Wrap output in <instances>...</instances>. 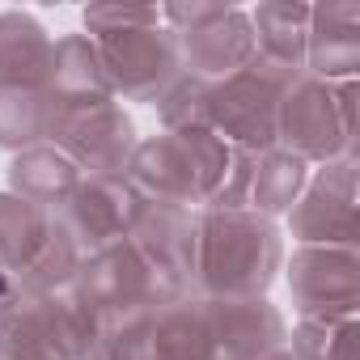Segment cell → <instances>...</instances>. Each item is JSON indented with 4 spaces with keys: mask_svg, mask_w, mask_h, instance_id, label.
Listing matches in <instances>:
<instances>
[{
    "mask_svg": "<svg viewBox=\"0 0 360 360\" xmlns=\"http://www.w3.org/2000/svg\"><path fill=\"white\" fill-rule=\"evenodd\" d=\"M280 267V233L250 208H208L200 217L195 288L217 301L263 297Z\"/></svg>",
    "mask_w": 360,
    "mask_h": 360,
    "instance_id": "1",
    "label": "cell"
},
{
    "mask_svg": "<svg viewBox=\"0 0 360 360\" xmlns=\"http://www.w3.org/2000/svg\"><path fill=\"white\" fill-rule=\"evenodd\" d=\"M356 81H318L301 72L276 106V148L297 161H335L352 153L356 131Z\"/></svg>",
    "mask_w": 360,
    "mask_h": 360,
    "instance_id": "2",
    "label": "cell"
},
{
    "mask_svg": "<svg viewBox=\"0 0 360 360\" xmlns=\"http://www.w3.org/2000/svg\"><path fill=\"white\" fill-rule=\"evenodd\" d=\"M301 72L305 68H288V64H271V60L255 56L242 72L212 85V94H208V131L221 136L225 144L242 148V153H255V157L271 153L276 148L280 94Z\"/></svg>",
    "mask_w": 360,
    "mask_h": 360,
    "instance_id": "3",
    "label": "cell"
},
{
    "mask_svg": "<svg viewBox=\"0 0 360 360\" xmlns=\"http://www.w3.org/2000/svg\"><path fill=\"white\" fill-rule=\"evenodd\" d=\"M98 56L106 64L115 98L131 102H157L178 77H183V60H178V39L165 22L153 26H131L115 34H98Z\"/></svg>",
    "mask_w": 360,
    "mask_h": 360,
    "instance_id": "4",
    "label": "cell"
},
{
    "mask_svg": "<svg viewBox=\"0 0 360 360\" xmlns=\"http://www.w3.org/2000/svg\"><path fill=\"white\" fill-rule=\"evenodd\" d=\"M144 200L131 191L123 174L115 178H81V187L56 208V225L77 250V259H94L119 242H127Z\"/></svg>",
    "mask_w": 360,
    "mask_h": 360,
    "instance_id": "5",
    "label": "cell"
},
{
    "mask_svg": "<svg viewBox=\"0 0 360 360\" xmlns=\"http://www.w3.org/2000/svg\"><path fill=\"white\" fill-rule=\"evenodd\" d=\"M51 144L81 174L115 178L127 169V161L136 153V127L119 102H102V106H85V110H64Z\"/></svg>",
    "mask_w": 360,
    "mask_h": 360,
    "instance_id": "6",
    "label": "cell"
},
{
    "mask_svg": "<svg viewBox=\"0 0 360 360\" xmlns=\"http://www.w3.org/2000/svg\"><path fill=\"white\" fill-rule=\"evenodd\" d=\"M297 309L314 322H352L356 314V250L352 246H301L288 267Z\"/></svg>",
    "mask_w": 360,
    "mask_h": 360,
    "instance_id": "7",
    "label": "cell"
},
{
    "mask_svg": "<svg viewBox=\"0 0 360 360\" xmlns=\"http://www.w3.org/2000/svg\"><path fill=\"white\" fill-rule=\"evenodd\" d=\"M178 60H183V72L208 85L229 81L233 72H242L255 60V30L246 9L238 5H221L212 18L178 30Z\"/></svg>",
    "mask_w": 360,
    "mask_h": 360,
    "instance_id": "8",
    "label": "cell"
},
{
    "mask_svg": "<svg viewBox=\"0 0 360 360\" xmlns=\"http://www.w3.org/2000/svg\"><path fill=\"white\" fill-rule=\"evenodd\" d=\"M292 233L305 246H352L356 238V178H352V157L326 161L322 174L309 183L305 200L292 204L288 217Z\"/></svg>",
    "mask_w": 360,
    "mask_h": 360,
    "instance_id": "9",
    "label": "cell"
},
{
    "mask_svg": "<svg viewBox=\"0 0 360 360\" xmlns=\"http://www.w3.org/2000/svg\"><path fill=\"white\" fill-rule=\"evenodd\" d=\"M360 68V9L356 5H309L305 72L318 81H356Z\"/></svg>",
    "mask_w": 360,
    "mask_h": 360,
    "instance_id": "10",
    "label": "cell"
},
{
    "mask_svg": "<svg viewBox=\"0 0 360 360\" xmlns=\"http://www.w3.org/2000/svg\"><path fill=\"white\" fill-rule=\"evenodd\" d=\"M47 94H51L64 110H85V106L115 102L106 64H102L98 43H94L89 34H64V39H56Z\"/></svg>",
    "mask_w": 360,
    "mask_h": 360,
    "instance_id": "11",
    "label": "cell"
},
{
    "mask_svg": "<svg viewBox=\"0 0 360 360\" xmlns=\"http://www.w3.org/2000/svg\"><path fill=\"white\" fill-rule=\"evenodd\" d=\"M56 39L34 13H0V89H47Z\"/></svg>",
    "mask_w": 360,
    "mask_h": 360,
    "instance_id": "12",
    "label": "cell"
},
{
    "mask_svg": "<svg viewBox=\"0 0 360 360\" xmlns=\"http://www.w3.org/2000/svg\"><path fill=\"white\" fill-rule=\"evenodd\" d=\"M9 178H13V195H18V200L39 204V208H47V212H56V208L81 187V169H77L56 144L26 148V153L13 161Z\"/></svg>",
    "mask_w": 360,
    "mask_h": 360,
    "instance_id": "13",
    "label": "cell"
},
{
    "mask_svg": "<svg viewBox=\"0 0 360 360\" xmlns=\"http://www.w3.org/2000/svg\"><path fill=\"white\" fill-rule=\"evenodd\" d=\"M250 30H255V56L288 68H305V39H309V5L292 0H267L250 9Z\"/></svg>",
    "mask_w": 360,
    "mask_h": 360,
    "instance_id": "14",
    "label": "cell"
},
{
    "mask_svg": "<svg viewBox=\"0 0 360 360\" xmlns=\"http://www.w3.org/2000/svg\"><path fill=\"white\" fill-rule=\"evenodd\" d=\"M64 106L47 89H0V148H39L56 140Z\"/></svg>",
    "mask_w": 360,
    "mask_h": 360,
    "instance_id": "15",
    "label": "cell"
},
{
    "mask_svg": "<svg viewBox=\"0 0 360 360\" xmlns=\"http://www.w3.org/2000/svg\"><path fill=\"white\" fill-rule=\"evenodd\" d=\"M301 187H305V161L271 148V153L255 157V178H250L246 204H255L250 212H259V217H276V212H288L297 204Z\"/></svg>",
    "mask_w": 360,
    "mask_h": 360,
    "instance_id": "16",
    "label": "cell"
},
{
    "mask_svg": "<svg viewBox=\"0 0 360 360\" xmlns=\"http://www.w3.org/2000/svg\"><path fill=\"white\" fill-rule=\"evenodd\" d=\"M161 22V9H123V5H94L85 9V34H115V30H131V26H153Z\"/></svg>",
    "mask_w": 360,
    "mask_h": 360,
    "instance_id": "17",
    "label": "cell"
}]
</instances>
